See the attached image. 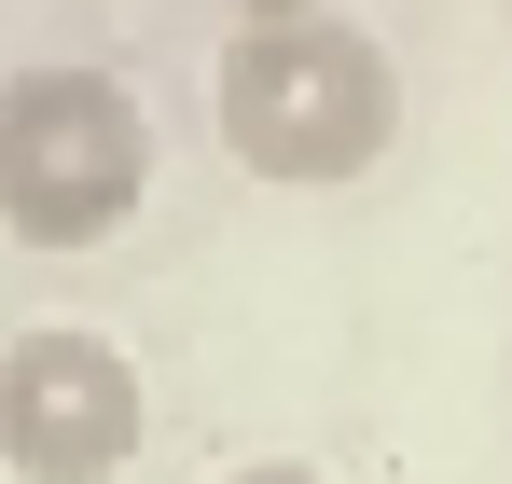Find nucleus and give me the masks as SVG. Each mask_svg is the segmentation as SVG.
Wrapping results in <instances>:
<instances>
[{
  "label": "nucleus",
  "instance_id": "obj_3",
  "mask_svg": "<svg viewBox=\"0 0 512 484\" xmlns=\"http://www.w3.org/2000/svg\"><path fill=\"white\" fill-rule=\"evenodd\" d=\"M153 429V388L139 360L84 319H42L0 346V471L14 484H111Z\"/></svg>",
  "mask_w": 512,
  "mask_h": 484
},
{
  "label": "nucleus",
  "instance_id": "obj_1",
  "mask_svg": "<svg viewBox=\"0 0 512 484\" xmlns=\"http://www.w3.org/2000/svg\"><path fill=\"white\" fill-rule=\"evenodd\" d=\"M208 111H222V153L250 180L333 194L402 139V70L360 14H250L208 70Z\"/></svg>",
  "mask_w": 512,
  "mask_h": 484
},
{
  "label": "nucleus",
  "instance_id": "obj_4",
  "mask_svg": "<svg viewBox=\"0 0 512 484\" xmlns=\"http://www.w3.org/2000/svg\"><path fill=\"white\" fill-rule=\"evenodd\" d=\"M222 484H319L305 457H250V471H222Z\"/></svg>",
  "mask_w": 512,
  "mask_h": 484
},
{
  "label": "nucleus",
  "instance_id": "obj_2",
  "mask_svg": "<svg viewBox=\"0 0 512 484\" xmlns=\"http://www.w3.org/2000/svg\"><path fill=\"white\" fill-rule=\"evenodd\" d=\"M139 194H153V111H139V83L70 70V56L0 83V236L97 249V236L139 222Z\"/></svg>",
  "mask_w": 512,
  "mask_h": 484
}]
</instances>
